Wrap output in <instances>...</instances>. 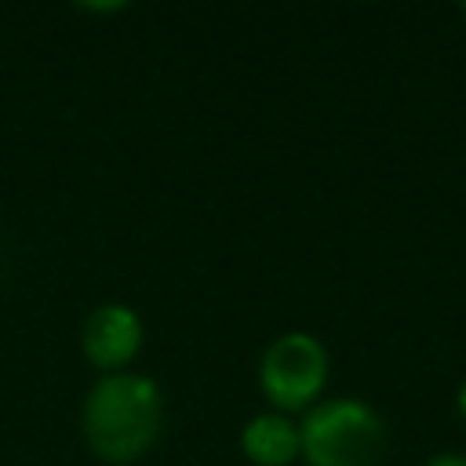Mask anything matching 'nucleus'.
<instances>
[{"label":"nucleus","mask_w":466,"mask_h":466,"mask_svg":"<svg viewBox=\"0 0 466 466\" xmlns=\"http://www.w3.org/2000/svg\"><path fill=\"white\" fill-rule=\"evenodd\" d=\"M455 408H459V415H462V422H466V379H462V386H459V393H455Z\"/></svg>","instance_id":"nucleus-7"},{"label":"nucleus","mask_w":466,"mask_h":466,"mask_svg":"<svg viewBox=\"0 0 466 466\" xmlns=\"http://www.w3.org/2000/svg\"><path fill=\"white\" fill-rule=\"evenodd\" d=\"M240 448L258 466H288L295 455H302L299 422L284 411H258L240 430Z\"/></svg>","instance_id":"nucleus-5"},{"label":"nucleus","mask_w":466,"mask_h":466,"mask_svg":"<svg viewBox=\"0 0 466 466\" xmlns=\"http://www.w3.org/2000/svg\"><path fill=\"white\" fill-rule=\"evenodd\" d=\"M426 466H466V455H462V451H441V455H433Z\"/></svg>","instance_id":"nucleus-6"},{"label":"nucleus","mask_w":466,"mask_h":466,"mask_svg":"<svg viewBox=\"0 0 466 466\" xmlns=\"http://www.w3.org/2000/svg\"><path fill=\"white\" fill-rule=\"evenodd\" d=\"M462 15H466V4H462Z\"/></svg>","instance_id":"nucleus-8"},{"label":"nucleus","mask_w":466,"mask_h":466,"mask_svg":"<svg viewBox=\"0 0 466 466\" xmlns=\"http://www.w3.org/2000/svg\"><path fill=\"white\" fill-rule=\"evenodd\" d=\"M164 422V397L149 375L135 371H109L102 375L80 411L84 441L106 462H131L138 459L160 433Z\"/></svg>","instance_id":"nucleus-1"},{"label":"nucleus","mask_w":466,"mask_h":466,"mask_svg":"<svg viewBox=\"0 0 466 466\" xmlns=\"http://www.w3.org/2000/svg\"><path fill=\"white\" fill-rule=\"evenodd\" d=\"M299 441L309 466H379L386 455V422L368 400L331 397L306 408Z\"/></svg>","instance_id":"nucleus-2"},{"label":"nucleus","mask_w":466,"mask_h":466,"mask_svg":"<svg viewBox=\"0 0 466 466\" xmlns=\"http://www.w3.org/2000/svg\"><path fill=\"white\" fill-rule=\"evenodd\" d=\"M328 382V350L309 331H284L273 339L258 364V386L280 411L313 408Z\"/></svg>","instance_id":"nucleus-3"},{"label":"nucleus","mask_w":466,"mask_h":466,"mask_svg":"<svg viewBox=\"0 0 466 466\" xmlns=\"http://www.w3.org/2000/svg\"><path fill=\"white\" fill-rule=\"evenodd\" d=\"M80 346L95 368L120 371L142 346V317L124 302H106L87 313Z\"/></svg>","instance_id":"nucleus-4"}]
</instances>
